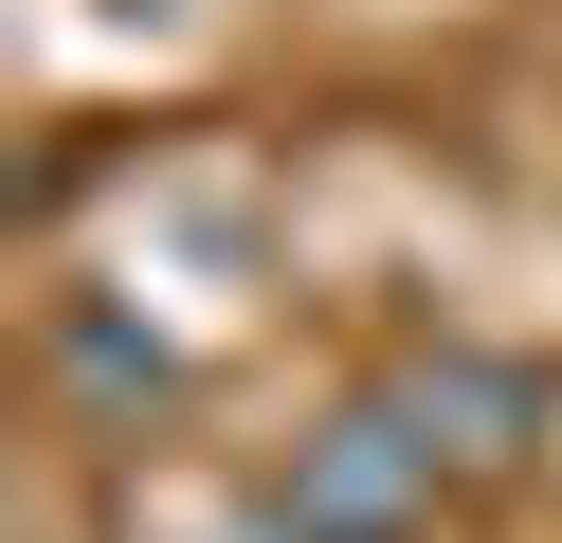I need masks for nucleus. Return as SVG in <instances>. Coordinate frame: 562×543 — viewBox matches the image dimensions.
I'll use <instances>...</instances> for the list:
<instances>
[{"label": "nucleus", "instance_id": "1", "mask_svg": "<svg viewBox=\"0 0 562 543\" xmlns=\"http://www.w3.org/2000/svg\"><path fill=\"white\" fill-rule=\"evenodd\" d=\"M436 507V434L400 417V398H363V417H327L291 453V525L308 543H381V525H417Z\"/></svg>", "mask_w": 562, "mask_h": 543}, {"label": "nucleus", "instance_id": "2", "mask_svg": "<svg viewBox=\"0 0 562 543\" xmlns=\"http://www.w3.org/2000/svg\"><path fill=\"white\" fill-rule=\"evenodd\" d=\"M55 381H74L91 417H146V398H182V344H164L146 308H91L74 290V308H55Z\"/></svg>", "mask_w": 562, "mask_h": 543}, {"label": "nucleus", "instance_id": "3", "mask_svg": "<svg viewBox=\"0 0 562 543\" xmlns=\"http://www.w3.org/2000/svg\"><path fill=\"white\" fill-rule=\"evenodd\" d=\"M400 417L436 434V453H526L544 381H526V362H417V381H400Z\"/></svg>", "mask_w": 562, "mask_h": 543}, {"label": "nucleus", "instance_id": "4", "mask_svg": "<svg viewBox=\"0 0 562 543\" xmlns=\"http://www.w3.org/2000/svg\"><path fill=\"white\" fill-rule=\"evenodd\" d=\"M236 543H308V525H291V507H272V525H236Z\"/></svg>", "mask_w": 562, "mask_h": 543}]
</instances>
